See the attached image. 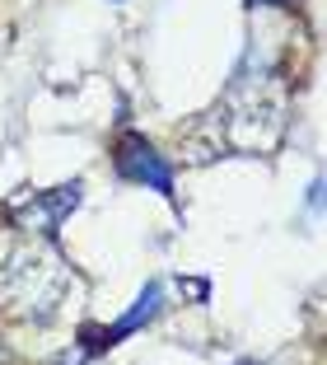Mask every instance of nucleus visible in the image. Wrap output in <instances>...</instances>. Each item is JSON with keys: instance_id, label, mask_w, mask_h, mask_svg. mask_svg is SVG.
Here are the masks:
<instances>
[{"instance_id": "nucleus-1", "label": "nucleus", "mask_w": 327, "mask_h": 365, "mask_svg": "<svg viewBox=\"0 0 327 365\" xmlns=\"http://www.w3.org/2000/svg\"><path fill=\"white\" fill-rule=\"evenodd\" d=\"M117 173L127 182H140V187H155L159 197H169L173 202V164L164 160V155L150 145L145 136H136V131H127V136L117 140V155H113Z\"/></svg>"}, {"instance_id": "nucleus-4", "label": "nucleus", "mask_w": 327, "mask_h": 365, "mask_svg": "<svg viewBox=\"0 0 327 365\" xmlns=\"http://www.w3.org/2000/svg\"><path fill=\"white\" fill-rule=\"evenodd\" d=\"M239 365H257V361H239Z\"/></svg>"}, {"instance_id": "nucleus-3", "label": "nucleus", "mask_w": 327, "mask_h": 365, "mask_svg": "<svg viewBox=\"0 0 327 365\" xmlns=\"http://www.w3.org/2000/svg\"><path fill=\"white\" fill-rule=\"evenodd\" d=\"M248 5L257 10V5H290V0H248Z\"/></svg>"}, {"instance_id": "nucleus-2", "label": "nucleus", "mask_w": 327, "mask_h": 365, "mask_svg": "<svg viewBox=\"0 0 327 365\" xmlns=\"http://www.w3.org/2000/svg\"><path fill=\"white\" fill-rule=\"evenodd\" d=\"M80 192H85V182L75 178V182H66V187H52V192H33L28 202H19L14 206V225L19 230H38V235H56L61 230V220L80 206Z\"/></svg>"}]
</instances>
